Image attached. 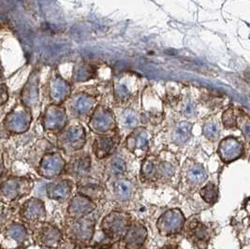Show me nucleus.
<instances>
[{"instance_id": "nucleus-31", "label": "nucleus", "mask_w": 250, "mask_h": 249, "mask_svg": "<svg viewBox=\"0 0 250 249\" xmlns=\"http://www.w3.org/2000/svg\"><path fill=\"white\" fill-rule=\"evenodd\" d=\"M201 196L206 203L213 204L218 199V189L216 186L212 183H209L201 190Z\"/></svg>"}, {"instance_id": "nucleus-21", "label": "nucleus", "mask_w": 250, "mask_h": 249, "mask_svg": "<svg viewBox=\"0 0 250 249\" xmlns=\"http://www.w3.org/2000/svg\"><path fill=\"white\" fill-rule=\"evenodd\" d=\"M117 145L114 137L105 135L98 136L92 144V152L97 159H103L110 157Z\"/></svg>"}, {"instance_id": "nucleus-3", "label": "nucleus", "mask_w": 250, "mask_h": 249, "mask_svg": "<svg viewBox=\"0 0 250 249\" xmlns=\"http://www.w3.org/2000/svg\"><path fill=\"white\" fill-rule=\"evenodd\" d=\"M66 166L67 162L60 151L48 150L40 159L37 167V172L44 179L54 180L65 172Z\"/></svg>"}, {"instance_id": "nucleus-29", "label": "nucleus", "mask_w": 250, "mask_h": 249, "mask_svg": "<svg viewBox=\"0 0 250 249\" xmlns=\"http://www.w3.org/2000/svg\"><path fill=\"white\" fill-rule=\"evenodd\" d=\"M157 172H158V170H157V167L155 164V160L152 157L147 158L144 161V163L142 165V169H141L142 177L146 180H153L155 178Z\"/></svg>"}, {"instance_id": "nucleus-9", "label": "nucleus", "mask_w": 250, "mask_h": 249, "mask_svg": "<svg viewBox=\"0 0 250 249\" xmlns=\"http://www.w3.org/2000/svg\"><path fill=\"white\" fill-rule=\"evenodd\" d=\"M68 102V111L79 119L90 116L98 106L97 97L86 91H78L71 95Z\"/></svg>"}, {"instance_id": "nucleus-43", "label": "nucleus", "mask_w": 250, "mask_h": 249, "mask_svg": "<svg viewBox=\"0 0 250 249\" xmlns=\"http://www.w3.org/2000/svg\"></svg>"}, {"instance_id": "nucleus-41", "label": "nucleus", "mask_w": 250, "mask_h": 249, "mask_svg": "<svg viewBox=\"0 0 250 249\" xmlns=\"http://www.w3.org/2000/svg\"><path fill=\"white\" fill-rule=\"evenodd\" d=\"M3 74H4V68L2 67V64H1V61H0V78L3 77Z\"/></svg>"}, {"instance_id": "nucleus-37", "label": "nucleus", "mask_w": 250, "mask_h": 249, "mask_svg": "<svg viewBox=\"0 0 250 249\" xmlns=\"http://www.w3.org/2000/svg\"><path fill=\"white\" fill-rule=\"evenodd\" d=\"M159 173L162 175V176H165V177H171V175L173 174V168L171 167V164L169 163H161L159 165Z\"/></svg>"}, {"instance_id": "nucleus-6", "label": "nucleus", "mask_w": 250, "mask_h": 249, "mask_svg": "<svg viewBox=\"0 0 250 249\" xmlns=\"http://www.w3.org/2000/svg\"><path fill=\"white\" fill-rule=\"evenodd\" d=\"M130 226V216L118 211L111 212L102 221L103 232L111 240L124 238Z\"/></svg>"}, {"instance_id": "nucleus-4", "label": "nucleus", "mask_w": 250, "mask_h": 249, "mask_svg": "<svg viewBox=\"0 0 250 249\" xmlns=\"http://www.w3.org/2000/svg\"><path fill=\"white\" fill-rule=\"evenodd\" d=\"M32 120L31 110L19 104L5 116L3 125L6 131L11 134H23L30 128Z\"/></svg>"}, {"instance_id": "nucleus-40", "label": "nucleus", "mask_w": 250, "mask_h": 249, "mask_svg": "<svg viewBox=\"0 0 250 249\" xmlns=\"http://www.w3.org/2000/svg\"><path fill=\"white\" fill-rule=\"evenodd\" d=\"M5 172V165H4V159H3V155L0 154V178L3 176Z\"/></svg>"}, {"instance_id": "nucleus-18", "label": "nucleus", "mask_w": 250, "mask_h": 249, "mask_svg": "<svg viewBox=\"0 0 250 249\" xmlns=\"http://www.w3.org/2000/svg\"><path fill=\"white\" fill-rule=\"evenodd\" d=\"M91 170V158L88 154H79L67 163L65 172L78 178H86Z\"/></svg>"}, {"instance_id": "nucleus-39", "label": "nucleus", "mask_w": 250, "mask_h": 249, "mask_svg": "<svg viewBox=\"0 0 250 249\" xmlns=\"http://www.w3.org/2000/svg\"><path fill=\"white\" fill-rule=\"evenodd\" d=\"M242 130H243V133H244L245 137L249 141H250V122H247L246 124H244Z\"/></svg>"}, {"instance_id": "nucleus-13", "label": "nucleus", "mask_w": 250, "mask_h": 249, "mask_svg": "<svg viewBox=\"0 0 250 249\" xmlns=\"http://www.w3.org/2000/svg\"><path fill=\"white\" fill-rule=\"evenodd\" d=\"M94 231L95 218L90 215L78 220H73L67 230L69 238L78 243L90 242L94 235Z\"/></svg>"}, {"instance_id": "nucleus-7", "label": "nucleus", "mask_w": 250, "mask_h": 249, "mask_svg": "<svg viewBox=\"0 0 250 249\" xmlns=\"http://www.w3.org/2000/svg\"><path fill=\"white\" fill-rule=\"evenodd\" d=\"M87 125L92 132L99 136L109 135L116 126L114 114L109 108L98 105L91 113Z\"/></svg>"}, {"instance_id": "nucleus-38", "label": "nucleus", "mask_w": 250, "mask_h": 249, "mask_svg": "<svg viewBox=\"0 0 250 249\" xmlns=\"http://www.w3.org/2000/svg\"><path fill=\"white\" fill-rule=\"evenodd\" d=\"M196 111V105L191 101H187L184 103L183 112L187 116H192Z\"/></svg>"}, {"instance_id": "nucleus-17", "label": "nucleus", "mask_w": 250, "mask_h": 249, "mask_svg": "<svg viewBox=\"0 0 250 249\" xmlns=\"http://www.w3.org/2000/svg\"><path fill=\"white\" fill-rule=\"evenodd\" d=\"M73 182L69 179H56L46 186V195L50 200L63 202L70 198Z\"/></svg>"}, {"instance_id": "nucleus-22", "label": "nucleus", "mask_w": 250, "mask_h": 249, "mask_svg": "<svg viewBox=\"0 0 250 249\" xmlns=\"http://www.w3.org/2000/svg\"><path fill=\"white\" fill-rule=\"evenodd\" d=\"M148 142H149V135L147 132L141 128L134 131L132 134L126 138V148L137 154L138 152H144L147 148Z\"/></svg>"}, {"instance_id": "nucleus-5", "label": "nucleus", "mask_w": 250, "mask_h": 249, "mask_svg": "<svg viewBox=\"0 0 250 249\" xmlns=\"http://www.w3.org/2000/svg\"><path fill=\"white\" fill-rule=\"evenodd\" d=\"M28 239V231L21 223L12 222L0 230V247L3 249H22Z\"/></svg>"}, {"instance_id": "nucleus-32", "label": "nucleus", "mask_w": 250, "mask_h": 249, "mask_svg": "<svg viewBox=\"0 0 250 249\" xmlns=\"http://www.w3.org/2000/svg\"><path fill=\"white\" fill-rule=\"evenodd\" d=\"M192 236L194 240L199 244H203V243H207L209 241L210 234L208 229L205 228V225L203 224H197L194 226L192 228Z\"/></svg>"}, {"instance_id": "nucleus-11", "label": "nucleus", "mask_w": 250, "mask_h": 249, "mask_svg": "<svg viewBox=\"0 0 250 249\" xmlns=\"http://www.w3.org/2000/svg\"><path fill=\"white\" fill-rule=\"evenodd\" d=\"M185 224V216L179 209H171L161 215L157 222L159 234L171 236L179 233Z\"/></svg>"}, {"instance_id": "nucleus-27", "label": "nucleus", "mask_w": 250, "mask_h": 249, "mask_svg": "<svg viewBox=\"0 0 250 249\" xmlns=\"http://www.w3.org/2000/svg\"><path fill=\"white\" fill-rule=\"evenodd\" d=\"M191 124L188 123H180L177 124L172 133V140L176 144H185L190 138Z\"/></svg>"}, {"instance_id": "nucleus-24", "label": "nucleus", "mask_w": 250, "mask_h": 249, "mask_svg": "<svg viewBox=\"0 0 250 249\" xmlns=\"http://www.w3.org/2000/svg\"><path fill=\"white\" fill-rule=\"evenodd\" d=\"M115 198L121 202H127L133 196V185L126 179H118L114 183Z\"/></svg>"}, {"instance_id": "nucleus-34", "label": "nucleus", "mask_w": 250, "mask_h": 249, "mask_svg": "<svg viewBox=\"0 0 250 249\" xmlns=\"http://www.w3.org/2000/svg\"><path fill=\"white\" fill-rule=\"evenodd\" d=\"M204 135L209 140H216L219 135L218 125L215 122H208L204 126Z\"/></svg>"}, {"instance_id": "nucleus-28", "label": "nucleus", "mask_w": 250, "mask_h": 249, "mask_svg": "<svg viewBox=\"0 0 250 249\" xmlns=\"http://www.w3.org/2000/svg\"><path fill=\"white\" fill-rule=\"evenodd\" d=\"M206 178V171L201 165H194L188 171V179L194 185L203 184Z\"/></svg>"}, {"instance_id": "nucleus-23", "label": "nucleus", "mask_w": 250, "mask_h": 249, "mask_svg": "<svg viewBox=\"0 0 250 249\" xmlns=\"http://www.w3.org/2000/svg\"><path fill=\"white\" fill-rule=\"evenodd\" d=\"M96 75V68L87 63H78L72 70V81L75 83H84L93 79Z\"/></svg>"}, {"instance_id": "nucleus-1", "label": "nucleus", "mask_w": 250, "mask_h": 249, "mask_svg": "<svg viewBox=\"0 0 250 249\" xmlns=\"http://www.w3.org/2000/svg\"><path fill=\"white\" fill-rule=\"evenodd\" d=\"M34 187V181L26 176H10L0 182V202L12 204L28 196Z\"/></svg>"}, {"instance_id": "nucleus-15", "label": "nucleus", "mask_w": 250, "mask_h": 249, "mask_svg": "<svg viewBox=\"0 0 250 249\" xmlns=\"http://www.w3.org/2000/svg\"><path fill=\"white\" fill-rule=\"evenodd\" d=\"M19 214L27 223H41L45 219V205L42 200L32 197L23 203Z\"/></svg>"}, {"instance_id": "nucleus-8", "label": "nucleus", "mask_w": 250, "mask_h": 249, "mask_svg": "<svg viewBox=\"0 0 250 249\" xmlns=\"http://www.w3.org/2000/svg\"><path fill=\"white\" fill-rule=\"evenodd\" d=\"M68 123L67 110L62 105L49 104L42 115V125L44 130L52 133L61 132Z\"/></svg>"}, {"instance_id": "nucleus-20", "label": "nucleus", "mask_w": 250, "mask_h": 249, "mask_svg": "<svg viewBox=\"0 0 250 249\" xmlns=\"http://www.w3.org/2000/svg\"><path fill=\"white\" fill-rule=\"evenodd\" d=\"M147 238L146 228L135 223L131 225L123 238L126 249H139L143 247Z\"/></svg>"}, {"instance_id": "nucleus-25", "label": "nucleus", "mask_w": 250, "mask_h": 249, "mask_svg": "<svg viewBox=\"0 0 250 249\" xmlns=\"http://www.w3.org/2000/svg\"><path fill=\"white\" fill-rule=\"evenodd\" d=\"M132 90L127 80L121 78L114 84V98L117 102H125L131 97Z\"/></svg>"}, {"instance_id": "nucleus-2", "label": "nucleus", "mask_w": 250, "mask_h": 249, "mask_svg": "<svg viewBox=\"0 0 250 249\" xmlns=\"http://www.w3.org/2000/svg\"><path fill=\"white\" fill-rule=\"evenodd\" d=\"M86 144V131L81 124H68L57 136V148L67 155L79 152Z\"/></svg>"}, {"instance_id": "nucleus-19", "label": "nucleus", "mask_w": 250, "mask_h": 249, "mask_svg": "<svg viewBox=\"0 0 250 249\" xmlns=\"http://www.w3.org/2000/svg\"><path fill=\"white\" fill-rule=\"evenodd\" d=\"M244 152V147L235 138L229 137L223 140L218 147V154L225 163L239 159Z\"/></svg>"}, {"instance_id": "nucleus-35", "label": "nucleus", "mask_w": 250, "mask_h": 249, "mask_svg": "<svg viewBox=\"0 0 250 249\" xmlns=\"http://www.w3.org/2000/svg\"><path fill=\"white\" fill-rule=\"evenodd\" d=\"M222 120H223V124L227 127V128H233L236 125V119H235V115L232 110H227L223 116H222Z\"/></svg>"}, {"instance_id": "nucleus-36", "label": "nucleus", "mask_w": 250, "mask_h": 249, "mask_svg": "<svg viewBox=\"0 0 250 249\" xmlns=\"http://www.w3.org/2000/svg\"><path fill=\"white\" fill-rule=\"evenodd\" d=\"M9 101V89L5 83H0V107Z\"/></svg>"}, {"instance_id": "nucleus-42", "label": "nucleus", "mask_w": 250, "mask_h": 249, "mask_svg": "<svg viewBox=\"0 0 250 249\" xmlns=\"http://www.w3.org/2000/svg\"><path fill=\"white\" fill-rule=\"evenodd\" d=\"M246 210L250 213V199L247 202V204H246Z\"/></svg>"}, {"instance_id": "nucleus-16", "label": "nucleus", "mask_w": 250, "mask_h": 249, "mask_svg": "<svg viewBox=\"0 0 250 249\" xmlns=\"http://www.w3.org/2000/svg\"><path fill=\"white\" fill-rule=\"evenodd\" d=\"M62 240V232L57 227L43 223L39 228L37 241L42 249H56Z\"/></svg>"}, {"instance_id": "nucleus-30", "label": "nucleus", "mask_w": 250, "mask_h": 249, "mask_svg": "<svg viewBox=\"0 0 250 249\" xmlns=\"http://www.w3.org/2000/svg\"><path fill=\"white\" fill-rule=\"evenodd\" d=\"M107 173L113 176H119L125 173L126 170V165L125 162L122 159L119 158H114L110 161L107 167Z\"/></svg>"}, {"instance_id": "nucleus-12", "label": "nucleus", "mask_w": 250, "mask_h": 249, "mask_svg": "<svg viewBox=\"0 0 250 249\" xmlns=\"http://www.w3.org/2000/svg\"><path fill=\"white\" fill-rule=\"evenodd\" d=\"M40 70L33 69L20 94L21 104L27 109L32 110L40 103Z\"/></svg>"}, {"instance_id": "nucleus-10", "label": "nucleus", "mask_w": 250, "mask_h": 249, "mask_svg": "<svg viewBox=\"0 0 250 249\" xmlns=\"http://www.w3.org/2000/svg\"><path fill=\"white\" fill-rule=\"evenodd\" d=\"M48 97L51 104L62 105L71 96V85L57 72L53 73L48 81Z\"/></svg>"}, {"instance_id": "nucleus-26", "label": "nucleus", "mask_w": 250, "mask_h": 249, "mask_svg": "<svg viewBox=\"0 0 250 249\" xmlns=\"http://www.w3.org/2000/svg\"><path fill=\"white\" fill-rule=\"evenodd\" d=\"M83 183L79 186V193L88 197L94 201V198H99L103 194V188L97 183L83 178Z\"/></svg>"}, {"instance_id": "nucleus-14", "label": "nucleus", "mask_w": 250, "mask_h": 249, "mask_svg": "<svg viewBox=\"0 0 250 249\" xmlns=\"http://www.w3.org/2000/svg\"><path fill=\"white\" fill-rule=\"evenodd\" d=\"M96 209L97 204L94 201L81 193H77L70 199L67 213L70 219L78 220L91 215Z\"/></svg>"}, {"instance_id": "nucleus-33", "label": "nucleus", "mask_w": 250, "mask_h": 249, "mask_svg": "<svg viewBox=\"0 0 250 249\" xmlns=\"http://www.w3.org/2000/svg\"><path fill=\"white\" fill-rule=\"evenodd\" d=\"M138 116L132 110H125L121 114V123L125 128H135L138 125Z\"/></svg>"}]
</instances>
